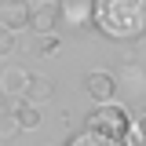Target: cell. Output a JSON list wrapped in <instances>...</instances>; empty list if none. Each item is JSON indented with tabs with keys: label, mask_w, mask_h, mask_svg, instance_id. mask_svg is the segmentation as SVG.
Returning a JSON list of instances; mask_svg holds the SVG:
<instances>
[{
	"label": "cell",
	"mask_w": 146,
	"mask_h": 146,
	"mask_svg": "<svg viewBox=\"0 0 146 146\" xmlns=\"http://www.w3.org/2000/svg\"><path fill=\"white\" fill-rule=\"evenodd\" d=\"M95 26L110 40H139L146 36V0H99L95 4Z\"/></svg>",
	"instance_id": "1"
},
{
	"label": "cell",
	"mask_w": 146,
	"mask_h": 146,
	"mask_svg": "<svg viewBox=\"0 0 146 146\" xmlns=\"http://www.w3.org/2000/svg\"><path fill=\"white\" fill-rule=\"evenodd\" d=\"M88 128H91V131H99V135H110V139L124 143L128 128H131V113H128V106H121V102L95 106V110L88 113Z\"/></svg>",
	"instance_id": "2"
},
{
	"label": "cell",
	"mask_w": 146,
	"mask_h": 146,
	"mask_svg": "<svg viewBox=\"0 0 146 146\" xmlns=\"http://www.w3.org/2000/svg\"><path fill=\"white\" fill-rule=\"evenodd\" d=\"M58 22H62V4H55V0L29 4V29H33V36H55Z\"/></svg>",
	"instance_id": "3"
},
{
	"label": "cell",
	"mask_w": 146,
	"mask_h": 146,
	"mask_svg": "<svg viewBox=\"0 0 146 146\" xmlns=\"http://www.w3.org/2000/svg\"><path fill=\"white\" fill-rule=\"evenodd\" d=\"M84 91H88L91 102H99V106H110V102H117V77L106 70H91L84 77Z\"/></svg>",
	"instance_id": "4"
},
{
	"label": "cell",
	"mask_w": 146,
	"mask_h": 146,
	"mask_svg": "<svg viewBox=\"0 0 146 146\" xmlns=\"http://www.w3.org/2000/svg\"><path fill=\"white\" fill-rule=\"evenodd\" d=\"M29 80H33V73H29V70H22V66H4V70H0V91H4V95L26 99Z\"/></svg>",
	"instance_id": "5"
},
{
	"label": "cell",
	"mask_w": 146,
	"mask_h": 146,
	"mask_svg": "<svg viewBox=\"0 0 146 146\" xmlns=\"http://www.w3.org/2000/svg\"><path fill=\"white\" fill-rule=\"evenodd\" d=\"M62 22H70L73 29H88L91 22H95V4H88V0H66L62 4Z\"/></svg>",
	"instance_id": "6"
},
{
	"label": "cell",
	"mask_w": 146,
	"mask_h": 146,
	"mask_svg": "<svg viewBox=\"0 0 146 146\" xmlns=\"http://www.w3.org/2000/svg\"><path fill=\"white\" fill-rule=\"evenodd\" d=\"M0 22L15 33V29H26L29 26V4H4L0 7Z\"/></svg>",
	"instance_id": "7"
},
{
	"label": "cell",
	"mask_w": 146,
	"mask_h": 146,
	"mask_svg": "<svg viewBox=\"0 0 146 146\" xmlns=\"http://www.w3.org/2000/svg\"><path fill=\"white\" fill-rule=\"evenodd\" d=\"M55 95V80L51 77H44V73H33V80H29V88H26V102H48Z\"/></svg>",
	"instance_id": "8"
},
{
	"label": "cell",
	"mask_w": 146,
	"mask_h": 146,
	"mask_svg": "<svg viewBox=\"0 0 146 146\" xmlns=\"http://www.w3.org/2000/svg\"><path fill=\"white\" fill-rule=\"evenodd\" d=\"M62 146H121V143H117V139H110V135L91 131V128H80V131H73Z\"/></svg>",
	"instance_id": "9"
},
{
	"label": "cell",
	"mask_w": 146,
	"mask_h": 146,
	"mask_svg": "<svg viewBox=\"0 0 146 146\" xmlns=\"http://www.w3.org/2000/svg\"><path fill=\"white\" fill-rule=\"evenodd\" d=\"M11 113H15V121H18V128H22V131L40 124V110H36L33 102H26V99H15V102H11Z\"/></svg>",
	"instance_id": "10"
},
{
	"label": "cell",
	"mask_w": 146,
	"mask_h": 146,
	"mask_svg": "<svg viewBox=\"0 0 146 146\" xmlns=\"http://www.w3.org/2000/svg\"><path fill=\"white\" fill-rule=\"evenodd\" d=\"M121 146H146V106L131 117V128H128V135H124Z\"/></svg>",
	"instance_id": "11"
},
{
	"label": "cell",
	"mask_w": 146,
	"mask_h": 146,
	"mask_svg": "<svg viewBox=\"0 0 146 146\" xmlns=\"http://www.w3.org/2000/svg\"><path fill=\"white\" fill-rule=\"evenodd\" d=\"M22 128H18V121H15V113L11 110H4L0 113V139H11V135H18Z\"/></svg>",
	"instance_id": "12"
},
{
	"label": "cell",
	"mask_w": 146,
	"mask_h": 146,
	"mask_svg": "<svg viewBox=\"0 0 146 146\" xmlns=\"http://www.w3.org/2000/svg\"><path fill=\"white\" fill-rule=\"evenodd\" d=\"M58 48H62L58 36H36V55H55Z\"/></svg>",
	"instance_id": "13"
},
{
	"label": "cell",
	"mask_w": 146,
	"mask_h": 146,
	"mask_svg": "<svg viewBox=\"0 0 146 146\" xmlns=\"http://www.w3.org/2000/svg\"><path fill=\"white\" fill-rule=\"evenodd\" d=\"M11 51H15V33L0 22V55H11Z\"/></svg>",
	"instance_id": "14"
},
{
	"label": "cell",
	"mask_w": 146,
	"mask_h": 146,
	"mask_svg": "<svg viewBox=\"0 0 146 146\" xmlns=\"http://www.w3.org/2000/svg\"><path fill=\"white\" fill-rule=\"evenodd\" d=\"M4 110H7V106H4V99H0V113H4Z\"/></svg>",
	"instance_id": "15"
}]
</instances>
